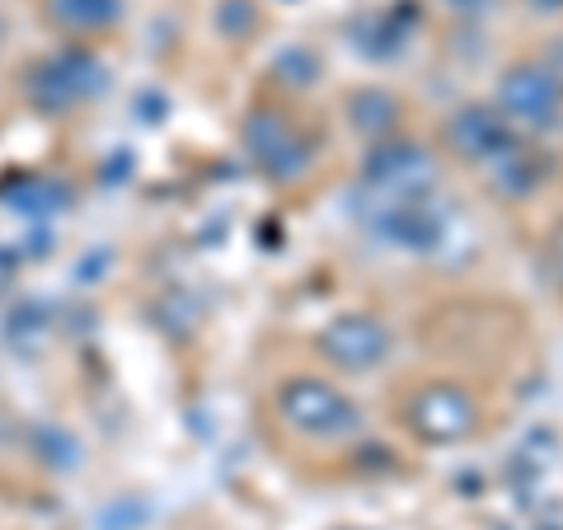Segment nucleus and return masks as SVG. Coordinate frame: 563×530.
<instances>
[{
    "label": "nucleus",
    "instance_id": "f257e3e1",
    "mask_svg": "<svg viewBox=\"0 0 563 530\" xmlns=\"http://www.w3.org/2000/svg\"><path fill=\"white\" fill-rule=\"evenodd\" d=\"M287 409H291V422H301V428L320 432V437H333L357 422L352 404L333 390V385H320V380H296L287 390Z\"/></svg>",
    "mask_w": 563,
    "mask_h": 530
},
{
    "label": "nucleus",
    "instance_id": "20e7f679",
    "mask_svg": "<svg viewBox=\"0 0 563 530\" xmlns=\"http://www.w3.org/2000/svg\"><path fill=\"white\" fill-rule=\"evenodd\" d=\"M451 136L461 141V155H479V146H503V128H498V122H493L488 113H479V109L455 118Z\"/></svg>",
    "mask_w": 563,
    "mask_h": 530
},
{
    "label": "nucleus",
    "instance_id": "7ed1b4c3",
    "mask_svg": "<svg viewBox=\"0 0 563 530\" xmlns=\"http://www.w3.org/2000/svg\"><path fill=\"white\" fill-rule=\"evenodd\" d=\"M503 103L512 113H521V118L544 122V118H554V109H559V85L550 76H540V70H517V76L503 85Z\"/></svg>",
    "mask_w": 563,
    "mask_h": 530
},
{
    "label": "nucleus",
    "instance_id": "f03ea898",
    "mask_svg": "<svg viewBox=\"0 0 563 530\" xmlns=\"http://www.w3.org/2000/svg\"><path fill=\"white\" fill-rule=\"evenodd\" d=\"M324 352L339 366H372L385 352V333L372 320H343L324 333Z\"/></svg>",
    "mask_w": 563,
    "mask_h": 530
}]
</instances>
